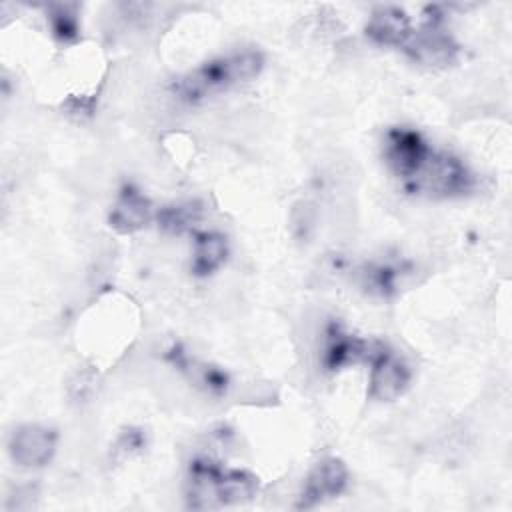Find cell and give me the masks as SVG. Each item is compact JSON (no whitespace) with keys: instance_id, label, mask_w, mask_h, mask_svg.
Returning a JSON list of instances; mask_svg holds the SVG:
<instances>
[{"instance_id":"5b68a950","label":"cell","mask_w":512,"mask_h":512,"mask_svg":"<svg viewBox=\"0 0 512 512\" xmlns=\"http://www.w3.org/2000/svg\"><path fill=\"white\" fill-rule=\"evenodd\" d=\"M346 482H348L346 464L336 456L322 458L320 462L314 464V468L306 476L304 488H302L294 508L308 510V508H314L330 498H336L338 494L344 492Z\"/></svg>"},{"instance_id":"5bb4252c","label":"cell","mask_w":512,"mask_h":512,"mask_svg":"<svg viewBox=\"0 0 512 512\" xmlns=\"http://www.w3.org/2000/svg\"><path fill=\"white\" fill-rule=\"evenodd\" d=\"M202 216V208L198 202H182V204H172L164 206L156 214V222L162 230L170 234H182L190 230Z\"/></svg>"},{"instance_id":"ba28073f","label":"cell","mask_w":512,"mask_h":512,"mask_svg":"<svg viewBox=\"0 0 512 512\" xmlns=\"http://www.w3.org/2000/svg\"><path fill=\"white\" fill-rule=\"evenodd\" d=\"M428 150V142L410 128H392L384 138V158L402 180L414 172Z\"/></svg>"},{"instance_id":"6da1fadb","label":"cell","mask_w":512,"mask_h":512,"mask_svg":"<svg viewBox=\"0 0 512 512\" xmlns=\"http://www.w3.org/2000/svg\"><path fill=\"white\" fill-rule=\"evenodd\" d=\"M264 66L260 52L246 50L230 56L210 60L196 70L178 78L172 86L174 94L186 102H200L220 90H226L234 84L248 82Z\"/></svg>"},{"instance_id":"9a60e30c","label":"cell","mask_w":512,"mask_h":512,"mask_svg":"<svg viewBox=\"0 0 512 512\" xmlns=\"http://www.w3.org/2000/svg\"><path fill=\"white\" fill-rule=\"evenodd\" d=\"M48 18H50L52 32L60 40L76 38V34H78V18L72 12V8H68V6H54Z\"/></svg>"},{"instance_id":"30bf717a","label":"cell","mask_w":512,"mask_h":512,"mask_svg":"<svg viewBox=\"0 0 512 512\" xmlns=\"http://www.w3.org/2000/svg\"><path fill=\"white\" fill-rule=\"evenodd\" d=\"M412 32H414V26L410 22V16H406V12L396 6L376 8L366 24L368 38H372L376 44H382V46L404 48Z\"/></svg>"},{"instance_id":"4fadbf2b","label":"cell","mask_w":512,"mask_h":512,"mask_svg":"<svg viewBox=\"0 0 512 512\" xmlns=\"http://www.w3.org/2000/svg\"><path fill=\"white\" fill-rule=\"evenodd\" d=\"M256 492H258V478L252 472L236 470V468H232V470L224 468L222 490H220L222 506L248 502L256 496Z\"/></svg>"},{"instance_id":"7c38bea8","label":"cell","mask_w":512,"mask_h":512,"mask_svg":"<svg viewBox=\"0 0 512 512\" xmlns=\"http://www.w3.org/2000/svg\"><path fill=\"white\" fill-rule=\"evenodd\" d=\"M228 256L226 238L218 232H200L194 240L192 272L196 276H208L218 270Z\"/></svg>"},{"instance_id":"8992f818","label":"cell","mask_w":512,"mask_h":512,"mask_svg":"<svg viewBox=\"0 0 512 512\" xmlns=\"http://www.w3.org/2000/svg\"><path fill=\"white\" fill-rule=\"evenodd\" d=\"M56 432L40 424H24L14 430L8 450L12 460L24 468H40L48 464L56 452Z\"/></svg>"},{"instance_id":"277c9868","label":"cell","mask_w":512,"mask_h":512,"mask_svg":"<svg viewBox=\"0 0 512 512\" xmlns=\"http://www.w3.org/2000/svg\"><path fill=\"white\" fill-rule=\"evenodd\" d=\"M368 362H370V382H368L370 398L378 402H390L406 390L412 376L410 368L392 350H388L382 344H376Z\"/></svg>"},{"instance_id":"52a82bcc","label":"cell","mask_w":512,"mask_h":512,"mask_svg":"<svg viewBox=\"0 0 512 512\" xmlns=\"http://www.w3.org/2000/svg\"><path fill=\"white\" fill-rule=\"evenodd\" d=\"M222 474L224 468L210 458H196L188 468L186 504L194 510H208L222 506Z\"/></svg>"},{"instance_id":"2e32d148","label":"cell","mask_w":512,"mask_h":512,"mask_svg":"<svg viewBox=\"0 0 512 512\" xmlns=\"http://www.w3.org/2000/svg\"><path fill=\"white\" fill-rule=\"evenodd\" d=\"M144 448V434L140 430H126L118 440V450L124 454H132Z\"/></svg>"},{"instance_id":"9c48e42d","label":"cell","mask_w":512,"mask_h":512,"mask_svg":"<svg viewBox=\"0 0 512 512\" xmlns=\"http://www.w3.org/2000/svg\"><path fill=\"white\" fill-rule=\"evenodd\" d=\"M152 218V202L134 186H124L110 210V226L120 234L138 232Z\"/></svg>"},{"instance_id":"3957f363","label":"cell","mask_w":512,"mask_h":512,"mask_svg":"<svg viewBox=\"0 0 512 512\" xmlns=\"http://www.w3.org/2000/svg\"><path fill=\"white\" fill-rule=\"evenodd\" d=\"M410 58L426 66H446L458 56V44L442 28V16H424L422 24L414 28L410 40L404 44Z\"/></svg>"},{"instance_id":"8fae6325","label":"cell","mask_w":512,"mask_h":512,"mask_svg":"<svg viewBox=\"0 0 512 512\" xmlns=\"http://www.w3.org/2000/svg\"><path fill=\"white\" fill-rule=\"evenodd\" d=\"M326 348H324V366L328 370H340L350 364H358L362 360H370L374 346L364 338L352 336L344 332L340 326L332 324L326 332Z\"/></svg>"},{"instance_id":"7a4b0ae2","label":"cell","mask_w":512,"mask_h":512,"mask_svg":"<svg viewBox=\"0 0 512 512\" xmlns=\"http://www.w3.org/2000/svg\"><path fill=\"white\" fill-rule=\"evenodd\" d=\"M402 182L408 192L446 198L470 192L474 178L456 156L430 148L414 172Z\"/></svg>"}]
</instances>
